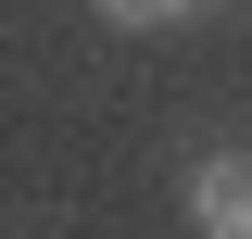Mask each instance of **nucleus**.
<instances>
[{
    "mask_svg": "<svg viewBox=\"0 0 252 239\" xmlns=\"http://www.w3.org/2000/svg\"><path fill=\"white\" fill-rule=\"evenodd\" d=\"M189 214L215 239H252V151H202V177H189Z\"/></svg>",
    "mask_w": 252,
    "mask_h": 239,
    "instance_id": "f257e3e1",
    "label": "nucleus"
},
{
    "mask_svg": "<svg viewBox=\"0 0 252 239\" xmlns=\"http://www.w3.org/2000/svg\"><path fill=\"white\" fill-rule=\"evenodd\" d=\"M114 26H177V13H202V0H101Z\"/></svg>",
    "mask_w": 252,
    "mask_h": 239,
    "instance_id": "f03ea898",
    "label": "nucleus"
}]
</instances>
